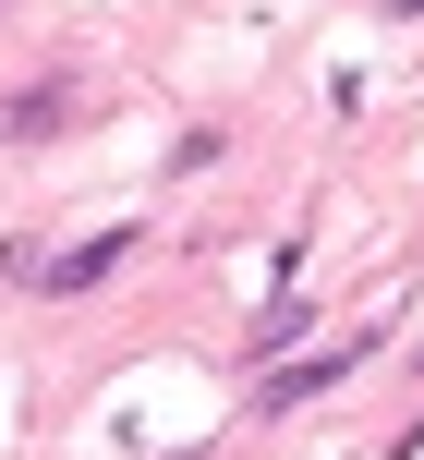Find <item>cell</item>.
<instances>
[{"instance_id": "cell-1", "label": "cell", "mask_w": 424, "mask_h": 460, "mask_svg": "<svg viewBox=\"0 0 424 460\" xmlns=\"http://www.w3.org/2000/svg\"><path fill=\"white\" fill-rule=\"evenodd\" d=\"M364 351H376V340H328V351H304V364H267V388H255V412L279 424V412H304V400H328L340 376L364 364Z\"/></svg>"}, {"instance_id": "cell-2", "label": "cell", "mask_w": 424, "mask_h": 460, "mask_svg": "<svg viewBox=\"0 0 424 460\" xmlns=\"http://www.w3.org/2000/svg\"><path fill=\"white\" fill-rule=\"evenodd\" d=\"M61 121H73V85H61V73H37L24 97H0V146H49Z\"/></svg>"}, {"instance_id": "cell-3", "label": "cell", "mask_w": 424, "mask_h": 460, "mask_svg": "<svg viewBox=\"0 0 424 460\" xmlns=\"http://www.w3.org/2000/svg\"><path fill=\"white\" fill-rule=\"evenodd\" d=\"M121 254H134V243H121V230H97V243H73V254H37L24 279H37V291H97V279H121Z\"/></svg>"}, {"instance_id": "cell-4", "label": "cell", "mask_w": 424, "mask_h": 460, "mask_svg": "<svg viewBox=\"0 0 424 460\" xmlns=\"http://www.w3.org/2000/svg\"><path fill=\"white\" fill-rule=\"evenodd\" d=\"M304 340H315V303H304V291H279V303L255 315V351L279 364V351H304Z\"/></svg>"}, {"instance_id": "cell-5", "label": "cell", "mask_w": 424, "mask_h": 460, "mask_svg": "<svg viewBox=\"0 0 424 460\" xmlns=\"http://www.w3.org/2000/svg\"><path fill=\"white\" fill-rule=\"evenodd\" d=\"M401 13H424V0H401Z\"/></svg>"}]
</instances>
